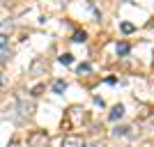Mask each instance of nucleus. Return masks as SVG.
<instances>
[{"label":"nucleus","mask_w":154,"mask_h":147,"mask_svg":"<svg viewBox=\"0 0 154 147\" xmlns=\"http://www.w3.org/2000/svg\"><path fill=\"white\" fill-rule=\"evenodd\" d=\"M129 131H131L129 127H117L115 131H113V133H115V136H129Z\"/></svg>","instance_id":"obj_10"},{"label":"nucleus","mask_w":154,"mask_h":147,"mask_svg":"<svg viewBox=\"0 0 154 147\" xmlns=\"http://www.w3.org/2000/svg\"><path fill=\"white\" fill-rule=\"evenodd\" d=\"M90 69H92L90 64H78V74H88Z\"/></svg>","instance_id":"obj_12"},{"label":"nucleus","mask_w":154,"mask_h":147,"mask_svg":"<svg viewBox=\"0 0 154 147\" xmlns=\"http://www.w3.org/2000/svg\"><path fill=\"white\" fill-rule=\"evenodd\" d=\"M53 90H55V92H64V90H67V83H64V81H55Z\"/></svg>","instance_id":"obj_9"},{"label":"nucleus","mask_w":154,"mask_h":147,"mask_svg":"<svg viewBox=\"0 0 154 147\" xmlns=\"http://www.w3.org/2000/svg\"><path fill=\"white\" fill-rule=\"evenodd\" d=\"M69 117H71V124H74V127H78V124L85 120V110L78 108V106H71V108H69Z\"/></svg>","instance_id":"obj_3"},{"label":"nucleus","mask_w":154,"mask_h":147,"mask_svg":"<svg viewBox=\"0 0 154 147\" xmlns=\"http://www.w3.org/2000/svg\"><path fill=\"white\" fill-rule=\"evenodd\" d=\"M5 46H7V37H5V35H0V48H5Z\"/></svg>","instance_id":"obj_14"},{"label":"nucleus","mask_w":154,"mask_h":147,"mask_svg":"<svg viewBox=\"0 0 154 147\" xmlns=\"http://www.w3.org/2000/svg\"><path fill=\"white\" fill-rule=\"evenodd\" d=\"M60 62H62V64H71V62H74V58H71L69 53H64V55H60Z\"/></svg>","instance_id":"obj_11"},{"label":"nucleus","mask_w":154,"mask_h":147,"mask_svg":"<svg viewBox=\"0 0 154 147\" xmlns=\"http://www.w3.org/2000/svg\"><path fill=\"white\" fill-rule=\"evenodd\" d=\"M122 115H124V106L122 103H117V106H113V108H110V120L115 122V120H122Z\"/></svg>","instance_id":"obj_5"},{"label":"nucleus","mask_w":154,"mask_h":147,"mask_svg":"<svg viewBox=\"0 0 154 147\" xmlns=\"http://www.w3.org/2000/svg\"><path fill=\"white\" fill-rule=\"evenodd\" d=\"M9 147H19V145H16V142H12V145H9Z\"/></svg>","instance_id":"obj_15"},{"label":"nucleus","mask_w":154,"mask_h":147,"mask_svg":"<svg viewBox=\"0 0 154 147\" xmlns=\"http://www.w3.org/2000/svg\"><path fill=\"white\" fill-rule=\"evenodd\" d=\"M129 51H131V46H129V44H117V53H120V55H127Z\"/></svg>","instance_id":"obj_8"},{"label":"nucleus","mask_w":154,"mask_h":147,"mask_svg":"<svg viewBox=\"0 0 154 147\" xmlns=\"http://www.w3.org/2000/svg\"><path fill=\"white\" fill-rule=\"evenodd\" d=\"M51 145V136L46 133V131H32L28 136V147H48Z\"/></svg>","instance_id":"obj_2"},{"label":"nucleus","mask_w":154,"mask_h":147,"mask_svg":"<svg viewBox=\"0 0 154 147\" xmlns=\"http://www.w3.org/2000/svg\"><path fill=\"white\" fill-rule=\"evenodd\" d=\"M60 147H85V140L81 136H64Z\"/></svg>","instance_id":"obj_4"},{"label":"nucleus","mask_w":154,"mask_h":147,"mask_svg":"<svg viewBox=\"0 0 154 147\" xmlns=\"http://www.w3.org/2000/svg\"><path fill=\"white\" fill-rule=\"evenodd\" d=\"M35 108H37V103H35V99H28V96H16V103H14V113H19V124L21 122L30 120L32 115H35Z\"/></svg>","instance_id":"obj_1"},{"label":"nucleus","mask_w":154,"mask_h":147,"mask_svg":"<svg viewBox=\"0 0 154 147\" xmlns=\"http://www.w3.org/2000/svg\"><path fill=\"white\" fill-rule=\"evenodd\" d=\"M9 58H12V48H9V46L0 48V64H2V62H7Z\"/></svg>","instance_id":"obj_6"},{"label":"nucleus","mask_w":154,"mask_h":147,"mask_svg":"<svg viewBox=\"0 0 154 147\" xmlns=\"http://www.w3.org/2000/svg\"><path fill=\"white\" fill-rule=\"evenodd\" d=\"M120 28H122V32H124V35H131V32L136 30V26H134V23H127V21H124V23H122Z\"/></svg>","instance_id":"obj_7"},{"label":"nucleus","mask_w":154,"mask_h":147,"mask_svg":"<svg viewBox=\"0 0 154 147\" xmlns=\"http://www.w3.org/2000/svg\"><path fill=\"white\" fill-rule=\"evenodd\" d=\"M74 41H85V32H76V35H74Z\"/></svg>","instance_id":"obj_13"}]
</instances>
